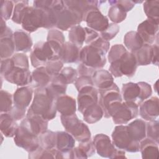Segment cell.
Wrapping results in <instances>:
<instances>
[{
    "mask_svg": "<svg viewBox=\"0 0 159 159\" xmlns=\"http://www.w3.org/2000/svg\"><path fill=\"white\" fill-rule=\"evenodd\" d=\"M63 45L53 40L39 42L30 54L31 64L35 68L43 66L50 61L60 60Z\"/></svg>",
    "mask_w": 159,
    "mask_h": 159,
    "instance_id": "obj_1",
    "label": "cell"
},
{
    "mask_svg": "<svg viewBox=\"0 0 159 159\" xmlns=\"http://www.w3.org/2000/svg\"><path fill=\"white\" fill-rule=\"evenodd\" d=\"M29 110L49 121L56 117V101L49 96L45 88H37Z\"/></svg>",
    "mask_w": 159,
    "mask_h": 159,
    "instance_id": "obj_2",
    "label": "cell"
},
{
    "mask_svg": "<svg viewBox=\"0 0 159 159\" xmlns=\"http://www.w3.org/2000/svg\"><path fill=\"white\" fill-rule=\"evenodd\" d=\"M139 114V106L132 102L122 101H115L107 108L106 118L112 117L116 124H125L130 120L137 117Z\"/></svg>",
    "mask_w": 159,
    "mask_h": 159,
    "instance_id": "obj_3",
    "label": "cell"
},
{
    "mask_svg": "<svg viewBox=\"0 0 159 159\" xmlns=\"http://www.w3.org/2000/svg\"><path fill=\"white\" fill-rule=\"evenodd\" d=\"M152 93L151 86L145 82H130L122 85L121 94L124 101L135 103L137 106L148 99Z\"/></svg>",
    "mask_w": 159,
    "mask_h": 159,
    "instance_id": "obj_4",
    "label": "cell"
},
{
    "mask_svg": "<svg viewBox=\"0 0 159 159\" xmlns=\"http://www.w3.org/2000/svg\"><path fill=\"white\" fill-rule=\"evenodd\" d=\"M60 119L66 132L71 134L79 142L91 139V132L88 127L78 119L76 113L70 116L61 115Z\"/></svg>",
    "mask_w": 159,
    "mask_h": 159,
    "instance_id": "obj_5",
    "label": "cell"
},
{
    "mask_svg": "<svg viewBox=\"0 0 159 159\" xmlns=\"http://www.w3.org/2000/svg\"><path fill=\"white\" fill-rule=\"evenodd\" d=\"M33 96L31 86H24L16 89L13 96V107L9 112L16 120L24 119L26 108L29 106Z\"/></svg>",
    "mask_w": 159,
    "mask_h": 159,
    "instance_id": "obj_6",
    "label": "cell"
},
{
    "mask_svg": "<svg viewBox=\"0 0 159 159\" xmlns=\"http://www.w3.org/2000/svg\"><path fill=\"white\" fill-rule=\"evenodd\" d=\"M64 7L60 12L56 27L60 30H67L71 27L80 25L83 20V14L78 8L69 3L68 1H63Z\"/></svg>",
    "mask_w": 159,
    "mask_h": 159,
    "instance_id": "obj_7",
    "label": "cell"
},
{
    "mask_svg": "<svg viewBox=\"0 0 159 159\" xmlns=\"http://www.w3.org/2000/svg\"><path fill=\"white\" fill-rule=\"evenodd\" d=\"M137 66L134 53L127 51L118 60L111 63L109 71L111 75L117 78L123 75L132 77L135 73Z\"/></svg>",
    "mask_w": 159,
    "mask_h": 159,
    "instance_id": "obj_8",
    "label": "cell"
},
{
    "mask_svg": "<svg viewBox=\"0 0 159 159\" xmlns=\"http://www.w3.org/2000/svg\"><path fill=\"white\" fill-rule=\"evenodd\" d=\"M112 143L119 149L135 153L140 151V142L135 141L130 135L127 125H119L112 134Z\"/></svg>",
    "mask_w": 159,
    "mask_h": 159,
    "instance_id": "obj_9",
    "label": "cell"
},
{
    "mask_svg": "<svg viewBox=\"0 0 159 159\" xmlns=\"http://www.w3.org/2000/svg\"><path fill=\"white\" fill-rule=\"evenodd\" d=\"M93 143L97 153L104 158H126L125 152L117 148L111 142L110 138L103 134H97L94 137Z\"/></svg>",
    "mask_w": 159,
    "mask_h": 159,
    "instance_id": "obj_10",
    "label": "cell"
},
{
    "mask_svg": "<svg viewBox=\"0 0 159 159\" xmlns=\"http://www.w3.org/2000/svg\"><path fill=\"white\" fill-rule=\"evenodd\" d=\"M106 53L101 49L88 45L81 49L80 61L84 65L95 70H99L106 63Z\"/></svg>",
    "mask_w": 159,
    "mask_h": 159,
    "instance_id": "obj_11",
    "label": "cell"
},
{
    "mask_svg": "<svg viewBox=\"0 0 159 159\" xmlns=\"http://www.w3.org/2000/svg\"><path fill=\"white\" fill-rule=\"evenodd\" d=\"M21 24L22 28L30 33L36 31L40 27L45 28V10L29 6L24 14Z\"/></svg>",
    "mask_w": 159,
    "mask_h": 159,
    "instance_id": "obj_12",
    "label": "cell"
},
{
    "mask_svg": "<svg viewBox=\"0 0 159 159\" xmlns=\"http://www.w3.org/2000/svg\"><path fill=\"white\" fill-rule=\"evenodd\" d=\"M14 141L17 146L22 148L29 153L35 151L40 147L38 136L21 125L18 127Z\"/></svg>",
    "mask_w": 159,
    "mask_h": 159,
    "instance_id": "obj_13",
    "label": "cell"
},
{
    "mask_svg": "<svg viewBox=\"0 0 159 159\" xmlns=\"http://www.w3.org/2000/svg\"><path fill=\"white\" fill-rule=\"evenodd\" d=\"M48 122L42 117L33 114L28 109L26 117L21 121L20 125L38 136L47 130Z\"/></svg>",
    "mask_w": 159,
    "mask_h": 159,
    "instance_id": "obj_14",
    "label": "cell"
},
{
    "mask_svg": "<svg viewBox=\"0 0 159 159\" xmlns=\"http://www.w3.org/2000/svg\"><path fill=\"white\" fill-rule=\"evenodd\" d=\"M83 20L86 22L90 29L100 32L105 30L109 24L107 17L104 16L97 7L90 9L84 15Z\"/></svg>",
    "mask_w": 159,
    "mask_h": 159,
    "instance_id": "obj_15",
    "label": "cell"
},
{
    "mask_svg": "<svg viewBox=\"0 0 159 159\" xmlns=\"http://www.w3.org/2000/svg\"><path fill=\"white\" fill-rule=\"evenodd\" d=\"M99 97L98 103L102 109L104 116L106 114L108 107L114 102L122 101V97L119 88L116 83H113L110 87L98 89Z\"/></svg>",
    "mask_w": 159,
    "mask_h": 159,
    "instance_id": "obj_16",
    "label": "cell"
},
{
    "mask_svg": "<svg viewBox=\"0 0 159 159\" xmlns=\"http://www.w3.org/2000/svg\"><path fill=\"white\" fill-rule=\"evenodd\" d=\"M98 90L94 86H89L78 91V109L83 114L89 107L98 103Z\"/></svg>",
    "mask_w": 159,
    "mask_h": 159,
    "instance_id": "obj_17",
    "label": "cell"
},
{
    "mask_svg": "<svg viewBox=\"0 0 159 159\" xmlns=\"http://www.w3.org/2000/svg\"><path fill=\"white\" fill-rule=\"evenodd\" d=\"M158 22L147 19L140 23L137 27V33L144 44L151 45L158 37Z\"/></svg>",
    "mask_w": 159,
    "mask_h": 159,
    "instance_id": "obj_18",
    "label": "cell"
},
{
    "mask_svg": "<svg viewBox=\"0 0 159 159\" xmlns=\"http://www.w3.org/2000/svg\"><path fill=\"white\" fill-rule=\"evenodd\" d=\"M0 55L1 60L10 58L13 56L16 50L14 40V34L11 29L7 27L0 37Z\"/></svg>",
    "mask_w": 159,
    "mask_h": 159,
    "instance_id": "obj_19",
    "label": "cell"
},
{
    "mask_svg": "<svg viewBox=\"0 0 159 159\" xmlns=\"http://www.w3.org/2000/svg\"><path fill=\"white\" fill-rule=\"evenodd\" d=\"M139 113L146 120H154L159 114L158 98L154 96L143 101L140 105Z\"/></svg>",
    "mask_w": 159,
    "mask_h": 159,
    "instance_id": "obj_20",
    "label": "cell"
},
{
    "mask_svg": "<svg viewBox=\"0 0 159 159\" xmlns=\"http://www.w3.org/2000/svg\"><path fill=\"white\" fill-rule=\"evenodd\" d=\"M4 78L8 82L17 86L29 84L32 81V74L29 69L21 68L15 66L10 73Z\"/></svg>",
    "mask_w": 159,
    "mask_h": 159,
    "instance_id": "obj_21",
    "label": "cell"
},
{
    "mask_svg": "<svg viewBox=\"0 0 159 159\" xmlns=\"http://www.w3.org/2000/svg\"><path fill=\"white\" fill-rule=\"evenodd\" d=\"M66 88L67 83L60 73L52 78L51 82L45 88L49 96L56 101L60 96L65 94Z\"/></svg>",
    "mask_w": 159,
    "mask_h": 159,
    "instance_id": "obj_22",
    "label": "cell"
},
{
    "mask_svg": "<svg viewBox=\"0 0 159 159\" xmlns=\"http://www.w3.org/2000/svg\"><path fill=\"white\" fill-rule=\"evenodd\" d=\"M52 78L45 66L37 68L32 73L31 87L35 89L46 88L51 82Z\"/></svg>",
    "mask_w": 159,
    "mask_h": 159,
    "instance_id": "obj_23",
    "label": "cell"
},
{
    "mask_svg": "<svg viewBox=\"0 0 159 159\" xmlns=\"http://www.w3.org/2000/svg\"><path fill=\"white\" fill-rule=\"evenodd\" d=\"M81 47L66 42L63 46L60 60L64 63H77L80 61Z\"/></svg>",
    "mask_w": 159,
    "mask_h": 159,
    "instance_id": "obj_24",
    "label": "cell"
},
{
    "mask_svg": "<svg viewBox=\"0 0 159 159\" xmlns=\"http://www.w3.org/2000/svg\"><path fill=\"white\" fill-rule=\"evenodd\" d=\"M19 126L16 120L9 112L1 113L0 129L1 133L6 137H14L17 133Z\"/></svg>",
    "mask_w": 159,
    "mask_h": 159,
    "instance_id": "obj_25",
    "label": "cell"
},
{
    "mask_svg": "<svg viewBox=\"0 0 159 159\" xmlns=\"http://www.w3.org/2000/svg\"><path fill=\"white\" fill-rule=\"evenodd\" d=\"M56 107L61 115L70 116L75 114L76 111L75 99L68 95L64 94L56 100Z\"/></svg>",
    "mask_w": 159,
    "mask_h": 159,
    "instance_id": "obj_26",
    "label": "cell"
},
{
    "mask_svg": "<svg viewBox=\"0 0 159 159\" xmlns=\"http://www.w3.org/2000/svg\"><path fill=\"white\" fill-rule=\"evenodd\" d=\"M14 40L16 52H29L31 50L33 43L29 34L22 30H16L14 33Z\"/></svg>",
    "mask_w": 159,
    "mask_h": 159,
    "instance_id": "obj_27",
    "label": "cell"
},
{
    "mask_svg": "<svg viewBox=\"0 0 159 159\" xmlns=\"http://www.w3.org/2000/svg\"><path fill=\"white\" fill-rule=\"evenodd\" d=\"M57 132L56 148L65 154L71 150L75 145V138L67 132L58 131Z\"/></svg>",
    "mask_w": 159,
    "mask_h": 159,
    "instance_id": "obj_28",
    "label": "cell"
},
{
    "mask_svg": "<svg viewBox=\"0 0 159 159\" xmlns=\"http://www.w3.org/2000/svg\"><path fill=\"white\" fill-rule=\"evenodd\" d=\"M94 86L98 89L110 87L114 83V78L108 71L105 70H96L92 76Z\"/></svg>",
    "mask_w": 159,
    "mask_h": 159,
    "instance_id": "obj_29",
    "label": "cell"
},
{
    "mask_svg": "<svg viewBox=\"0 0 159 159\" xmlns=\"http://www.w3.org/2000/svg\"><path fill=\"white\" fill-rule=\"evenodd\" d=\"M158 143L149 138H145L140 142V151L142 158H158Z\"/></svg>",
    "mask_w": 159,
    "mask_h": 159,
    "instance_id": "obj_30",
    "label": "cell"
},
{
    "mask_svg": "<svg viewBox=\"0 0 159 159\" xmlns=\"http://www.w3.org/2000/svg\"><path fill=\"white\" fill-rule=\"evenodd\" d=\"M146 125L147 123L142 119H136L127 125L129 133L133 140L140 142L146 137Z\"/></svg>",
    "mask_w": 159,
    "mask_h": 159,
    "instance_id": "obj_31",
    "label": "cell"
},
{
    "mask_svg": "<svg viewBox=\"0 0 159 159\" xmlns=\"http://www.w3.org/2000/svg\"><path fill=\"white\" fill-rule=\"evenodd\" d=\"M137 65H148L152 63L153 49L152 45L144 44L139 50L133 53Z\"/></svg>",
    "mask_w": 159,
    "mask_h": 159,
    "instance_id": "obj_32",
    "label": "cell"
},
{
    "mask_svg": "<svg viewBox=\"0 0 159 159\" xmlns=\"http://www.w3.org/2000/svg\"><path fill=\"white\" fill-rule=\"evenodd\" d=\"M29 158L32 159L40 158H64L63 153L57 148L45 149L40 147L35 151L29 153Z\"/></svg>",
    "mask_w": 159,
    "mask_h": 159,
    "instance_id": "obj_33",
    "label": "cell"
},
{
    "mask_svg": "<svg viewBox=\"0 0 159 159\" xmlns=\"http://www.w3.org/2000/svg\"><path fill=\"white\" fill-rule=\"evenodd\" d=\"M124 42L127 49L132 53L139 50L144 45L143 40L137 32L135 31H130L126 33L124 36Z\"/></svg>",
    "mask_w": 159,
    "mask_h": 159,
    "instance_id": "obj_34",
    "label": "cell"
},
{
    "mask_svg": "<svg viewBox=\"0 0 159 159\" xmlns=\"http://www.w3.org/2000/svg\"><path fill=\"white\" fill-rule=\"evenodd\" d=\"M109 3L111 4V7L108 11V16L110 20L115 24L124 20L127 17V12L117 4V1H109Z\"/></svg>",
    "mask_w": 159,
    "mask_h": 159,
    "instance_id": "obj_35",
    "label": "cell"
},
{
    "mask_svg": "<svg viewBox=\"0 0 159 159\" xmlns=\"http://www.w3.org/2000/svg\"><path fill=\"white\" fill-rule=\"evenodd\" d=\"M83 119L88 124H94L100 120L104 116L103 111L99 103L89 107L83 114Z\"/></svg>",
    "mask_w": 159,
    "mask_h": 159,
    "instance_id": "obj_36",
    "label": "cell"
},
{
    "mask_svg": "<svg viewBox=\"0 0 159 159\" xmlns=\"http://www.w3.org/2000/svg\"><path fill=\"white\" fill-rule=\"evenodd\" d=\"M85 37V29L80 25H77L71 27L69 31L68 38L70 42L79 47H81L84 43Z\"/></svg>",
    "mask_w": 159,
    "mask_h": 159,
    "instance_id": "obj_37",
    "label": "cell"
},
{
    "mask_svg": "<svg viewBox=\"0 0 159 159\" xmlns=\"http://www.w3.org/2000/svg\"><path fill=\"white\" fill-rule=\"evenodd\" d=\"M143 10L148 19L159 23V1H146L143 4Z\"/></svg>",
    "mask_w": 159,
    "mask_h": 159,
    "instance_id": "obj_38",
    "label": "cell"
},
{
    "mask_svg": "<svg viewBox=\"0 0 159 159\" xmlns=\"http://www.w3.org/2000/svg\"><path fill=\"white\" fill-rule=\"evenodd\" d=\"M40 145L45 149H52L56 148L57 132L51 130H47L40 135Z\"/></svg>",
    "mask_w": 159,
    "mask_h": 159,
    "instance_id": "obj_39",
    "label": "cell"
},
{
    "mask_svg": "<svg viewBox=\"0 0 159 159\" xmlns=\"http://www.w3.org/2000/svg\"><path fill=\"white\" fill-rule=\"evenodd\" d=\"M15 6L14 7V13L12 17V20L14 22L21 24L24 14L29 6L27 1H15Z\"/></svg>",
    "mask_w": 159,
    "mask_h": 159,
    "instance_id": "obj_40",
    "label": "cell"
},
{
    "mask_svg": "<svg viewBox=\"0 0 159 159\" xmlns=\"http://www.w3.org/2000/svg\"><path fill=\"white\" fill-rule=\"evenodd\" d=\"M12 97L9 92L1 90L0 92V111L1 113L9 112L12 109Z\"/></svg>",
    "mask_w": 159,
    "mask_h": 159,
    "instance_id": "obj_41",
    "label": "cell"
},
{
    "mask_svg": "<svg viewBox=\"0 0 159 159\" xmlns=\"http://www.w3.org/2000/svg\"><path fill=\"white\" fill-rule=\"evenodd\" d=\"M146 134L148 138L158 143L159 141V122L158 120H152L147 123Z\"/></svg>",
    "mask_w": 159,
    "mask_h": 159,
    "instance_id": "obj_42",
    "label": "cell"
},
{
    "mask_svg": "<svg viewBox=\"0 0 159 159\" xmlns=\"http://www.w3.org/2000/svg\"><path fill=\"white\" fill-rule=\"evenodd\" d=\"M127 50L121 44H116L113 45L108 54V60L110 63L118 60Z\"/></svg>",
    "mask_w": 159,
    "mask_h": 159,
    "instance_id": "obj_43",
    "label": "cell"
},
{
    "mask_svg": "<svg viewBox=\"0 0 159 159\" xmlns=\"http://www.w3.org/2000/svg\"><path fill=\"white\" fill-rule=\"evenodd\" d=\"M119 29L120 27L117 24H109V26L105 30L100 32V37L106 40H110L116 37L119 32Z\"/></svg>",
    "mask_w": 159,
    "mask_h": 159,
    "instance_id": "obj_44",
    "label": "cell"
},
{
    "mask_svg": "<svg viewBox=\"0 0 159 159\" xmlns=\"http://www.w3.org/2000/svg\"><path fill=\"white\" fill-rule=\"evenodd\" d=\"M14 1H1V17L4 20H8L10 19L13 7Z\"/></svg>",
    "mask_w": 159,
    "mask_h": 159,
    "instance_id": "obj_45",
    "label": "cell"
},
{
    "mask_svg": "<svg viewBox=\"0 0 159 159\" xmlns=\"http://www.w3.org/2000/svg\"><path fill=\"white\" fill-rule=\"evenodd\" d=\"M63 66V63L60 60L50 61L45 65L46 69L52 77L60 74Z\"/></svg>",
    "mask_w": 159,
    "mask_h": 159,
    "instance_id": "obj_46",
    "label": "cell"
},
{
    "mask_svg": "<svg viewBox=\"0 0 159 159\" xmlns=\"http://www.w3.org/2000/svg\"><path fill=\"white\" fill-rule=\"evenodd\" d=\"M60 73L64 78L67 84L75 83L78 76L77 70L71 67L63 68Z\"/></svg>",
    "mask_w": 159,
    "mask_h": 159,
    "instance_id": "obj_47",
    "label": "cell"
},
{
    "mask_svg": "<svg viewBox=\"0 0 159 159\" xmlns=\"http://www.w3.org/2000/svg\"><path fill=\"white\" fill-rule=\"evenodd\" d=\"M11 58L13 60L15 66L25 69L29 68L28 57L24 53H16Z\"/></svg>",
    "mask_w": 159,
    "mask_h": 159,
    "instance_id": "obj_48",
    "label": "cell"
},
{
    "mask_svg": "<svg viewBox=\"0 0 159 159\" xmlns=\"http://www.w3.org/2000/svg\"><path fill=\"white\" fill-rule=\"evenodd\" d=\"M78 147L85 155L87 158L93 156L96 153V148L93 143V140L91 139H89L86 142H80Z\"/></svg>",
    "mask_w": 159,
    "mask_h": 159,
    "instance_id": "obj_49",
    "label": "cell"
},
{
    "mask_svg": "<svg viewBox=\"0 0 159 159\" xmlns=\"http://www.w3.org/2000/svg\"><path fill=\"white\" fill-rule=\"evenodd\" d=\"M75 85L78 91L89 86H94L92 77L88 76H80L75 82Z\"/></svg>",
    "mask_w": 159,
    "mask_h": 159,
    "instance_id": "obj_50",
    "label": "cell"
},
{
    "mask_svg": "<svg viewBox=\"0 0 159 159\" xmlns=\"http://www.w3.org/2000/svg\"><path fill=\"white\" fill-rule=\"evenodd\" d=\"M47 40H53L55 42H58L61 44H64L65 42V37L63 34L57 29H51L48 31L47 35Z\"/></svg>",
    "mask_w": 159,
    "mask_h": 159,
    "instance_id": "obj_51",
    "label": "cell"
},
{
    "mask_svg": "<svg viewBox=\"0 0 159 159\" xmlns=\"http://www.w3.org/2000/svg\"><path fill=\"white\" fill-rule=\"evenodd\" d=\"M85 32H86V37L84 42L87 45H89L92 42H93L94 40H96L99 37V34L95 30L89 28V27H85Z\"/></svg>",
    "mask_w": 159,
    "mask_h": 159,
    "instance_id": "obj_52",
    "label": "cell"
},
{
    "mask_svg": "<svg viewBox=\"0 0 159 159\" xmlns=\"http://www.w3.org/2000/svg\"><path fill=\"white\" fill-rule=\"evenodd\" d=\"M95 70H96L88 67L83 63H81L78 67L77 73L78 75H79L80 76H88L92 77Z\"/></svg>",
    "mask_w": 159,
    "mask_h": 159,
    "instance_id": "obj_53",
    "label": "cell"
},
{
    "mask_svg": "<svg viewBox=\"0 0 159 159\" xmlns=\"http://www.w3.org/2000/svg\"><path fill=\"white\" fill-rule=\"evenodd\" d=\"M117 4L120 6L127 12L130 11L135 6L133 1H117Z\"/></svg>",
    "mask_w": 159,
    "mask_h": 159,
    "instance_id": "obj_54",
    "label": "cell"
},
{
    "mask_svg": "<svg viewBox=\"0 0 159 159\" xmlns=\"http://www.w3.org/2000/svg\"><path fill=\"white\" fill-rule=\"evenodd\" d=\"M153 49V56H152V63L155 65H158V44H154L152 45Z\"/></svg>",
    "mask_w": 159,
    "mask_h": 159,
    "instance_id": "obj_55",
    "label": "cell"
}]
</instances>
